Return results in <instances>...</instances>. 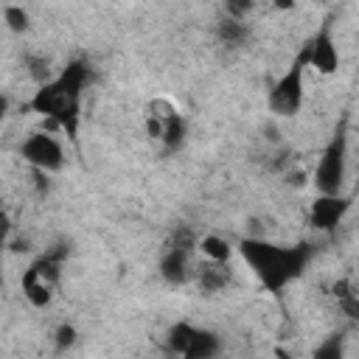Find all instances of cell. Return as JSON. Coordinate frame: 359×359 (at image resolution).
<instances>
[{
  "label": "cell",
  "mask_w": 359,
  "mask_h": 359,
  "mask_svg": "<svg viewBox=\"0 0 359 359\" xmlns=\"http://www.w3.org/2000/svg\"><path fill=\"white\" fill-rule=\"evenodd\" d=\"M185 135H188V126H185V118L180 112H168L165 115V126H163V137L160 143L165 146V151H180L182 143H185Z\"/></svg>",
  "instance_id": "12"
},
{
  "label": "cell",
  "mask_w": 359,
  "mask_h": 359,
  "mask_svg": "<svg viewBox=\"0 0 359 359\" xmlns=\"http://www.w3.org/2000/svg\"><path fill=\"white\" fill-rule=\"evenodd\" d=\"M348 210H351V199H348V196H342V194H320V196L311 202L309 219H311V227H314V230H320V233H334V230L342 224V219H345Z\"/></svg>",
  "instance_id": "7"
},
{
  "label": "cell",
  "mask_w": 359,
  "mask_h": 359,
  "mask_svg": "<svg viewBox=\"0 0 359 359\" xmlns=\"http://www.w3.org/2000/svg\"><path fill=\"white\" fill-rule=\"evenodd\" d=\"M3 17H6V25H8V31H14V34H25L28 31V25H31V17H28V11L22 8V6H6L3 8Z\"/></svg>",
  "instance_id": "16"
},
{
  "label": "cell",
  "mask_w": 359,
  "mask_h": 359,
  "mask_svg": "<svg viewBox=\"0 0 359 359\" xmlns=\"http://www.w3.org/2000/svg\"><path fill=\"white\" fill-rule=\"evenodd\" d=\"M191 250L188 247H180V244H168V250L163 252L160 258V275L163 280L168 283H185L191 278V261H188Z\"/></svg>",
  "instance_id": "9"
},
{
  "label": "cell",
  "mask_w": 359,
  "mask_h": 359,
  "mask_svg": "<svg viewBox=\"0 0 359 359\" xmlns=\"http://www.w3.org/2000/svg\"><path fill=\"white\" fill-rule=\"evenodd\" d=\"M306 53H309V67H314L317 73L323 76H331L337 73L339 67V53H337V45H334V36H331V28L323 25L314 36H309V42L303 45Z\"/></svg>",
  "instance_id": "8"
},
{
  "label": "cell",
  "mask_w": 359,
  "mask_h": 359,
  "mask_svg": "<svg viewBox=\"0 0 359 359\" xmlns=\"http://www.w3.org/2000/svg\"><path fill=\"white\" fill-rule=\"evenodd\" d=\"M196 247L202 250V255H205L208 261H230V258H233L230 241L222 238V236H213V233H210V236H202Z\"/></svg>",
  "instance_id": "14"
},
{
  "label": "cell",
  "mask_w": 359,
  "mask_h": 359,
  "mask_svg": "<svg viewBox=\"0 0 359 359\" xmlns=\"http://www.w3.org/2000/svg\"><path fill=\"white\" fill-rule=\"evenodd\" d=\"M224 8H227V17L244 20L255 8V0H224Z\"/></svg>",
  "instance_id": "18"
},
{
  "label": "cell",
  "mask_w": 359,
  "mask_h": 359,
  "mask_svg": "<svg viewBox=\"0 0 359 359\" xmlns=\"http://www.w3.org/2000/svg\"><path fill=\"white\" fill-rule=\"evenodd\" d=\"M238 252L269 292H280L286 283H292L306 269V264L311 258L309 244L280 247V244H272L264 238H244L238 244Z\"/></svg>",
  "instance_id": "1"
},
{
  "label": "cell",
  "mask_w": 359,
  "mask_h": 359,
  "mask_svg": "<svg viewBox=\"0 0 359 359\" xmlns=\"http://www.w3.org/2000/svg\"><path fill=\"white\" fill-rule=\"evenodd\" d=\"M31 112H39L45 118H50L56 126H62L70 137L79 135V112H81V98L65 93L53 79L48 84H39V90L34 93V98L25 104Z\"/></svg>",
  "instance_id": "2"
},
{
  "label": "cell",
  "mask_w": 359,
  "mask_h": 359,
  "mask_svg": "<svg viewBox=\"0 0 359 359\" xmlns=\"http://www.w3.org/2000/svg\"><path fill=\"white\" fill-rule=\"evenodd\" d=\"M168 351L188 359H210L219 353V337L191 323H177L168 331Z\"/></svg>",
  "instance_id": "5"
},
{
  "label": "cell",
  "mask_w": 359,
  "mask_h": 359,
  "mask_svg": "<svg viewBox=\"0 0 359 359\" xmlns=\"http://www.w3.org/2000/svg\"><path fill=\"white\" fill-rule=\"evenodd\" d=\"M342 182H345V132L339 129L317 160L314 188L320 194H339Z\"/></svg>",
  "instance_id": "4"
},
{
  "label": "cell",
  "mask_w": 359,
  "mask_h": 359,
  "mask_svg": "<svg viewBox=\"0 0 359 359\" xmlns=\"http://www.w3.org/2000/svg\"><path fill=\"white\" fill-rule=\"evenodd\" d=\"M286 182L294 185V188H303V185H306V174H303V171H294V174L289 171V174H286Z\"/></svg>",
  "instance_id": "21"
},
{
  "label": "cell",
  "mask_w": 359,
  "mask_h": 359,
  "mask_svg": "<svg viewBox=\"0 0 359 359\" xmlns=\"http://www.w3.org/2000/svg\"><path fill=\"white\" fill-rule=\"evenodd\" d=\"M73 342H76V328H73V325H67V323H65V325H59V328H56V348H59V351H65V348H70Z\"/></svg>",
  "instance_id": "20"
},
{
  "label": "cell",
  "mask_w": 359,
  "mask_h": 359,
  "mask_svg": "<svg viewBox=\"0 0 359 359\" xmlns=\"http://www.w3.org/2000/svg\"><path fill=\"white\" fill-rule=\"evenodd\" d=\"M233 280V269L227 266V261H208L196 269V283L202 292L213 294V292H222L227 283Z\"/></svg>",
  "instance_id": "11"
},
{
  "label": "cell",
  "mask_w": 359,
  "mask_h": 359,
  "mask_svg": "<svg viewBox=\"0 0 359 359\" xmlns=\"http://www.w3.org/2000/svg\"><path fill=\"white\" fill-rule=\"evenodd\" d=\"M53 286H56V283H50L34 264L22 272V294H25L28 303L36 306V309H45V306L53 300Z\"/></svg>",
  "instance_id": "10"
},
{
  "label": "cell",
  "mask_w": 359,
  "mask_h": 359,
  "mask_svg": "<svg viewBox=\"0 0 359 359\" xmlns=\"http://www.w3.org/2000/svg\"><path fill=\"white\" fill-rule=\"evenodd\" d=\"M25 70H28V76H31L36 84H48V81L53 79V76H50V65H48L45 56L28 53V56H25Z\"/></svg>",
  "instance_id": "17"
},
{
  "label": "cell",
  "mask_w": 359,
  "mask_h": 359,
  "mask_svg": "<svg viewBox=\"0 0 359 359\" xmlns=\"http://www.w3.org/2000/svg\"><path fill=\"white\" fill-rule=\"evenodd\" d=\"M342 353V345H339V337H331L325 345H320L317 351H314V356L317 359H337Z\"/></svg>",
  "instance_id": "19"
},
{
  "label": "cell",
  "mask_w": 359,
  "mask_h": 359,
  "mask_svg": "<svg viewBox=\"0 0 359 359\" xmlns=\"http://www.w3.org/2000/svg\"><path fill=\"white\" fill-rule=\"evenodd\" d=\"M309 67V53H306V48L297 53V59L292 62V67L272 84V90H269V109L275 112V115H283V118H289V115H297L300 112V107H303V70Z\"/></svg>",
  "instance_id": "3"
},
{
  "label": "cell",
  "mask_w": 359,
  "mask_h": 359,
  "mask_svg": "<svg viewBox=\"0 0 359 359\" xmlns=\"http://www.w3.org/2000/svg\"><path fill=\"white\" fill-rule=\"evenodd\" d=\"M20 157L31 165V168H42L48 174L62 171L65 165V149L62 143L48 135V132H31L22 143H20Z\"/></svg>",
  "instance_id": "6"
},
{
  "label": "cell",
  "mask_w": 359,
  "mask_h": 359,
  "mask_svg": "<svg viewBox=\"0 0 359 359\" xmlns=\"http://www.w3.org/2000/svg\"><path fill=\"white\" fill-rule=\"evenodd\" d=\"M331 292H334V297H337L342 314L351 317V320H359V292H353L351 280H345V278L337 280V283L331 286Z\"/></svg>",
  "instance_id": "13"
},
{
  "label": "cell",
  "mask_w": 359,
  "mask_h": 359,
  "mask_svg": "<svg viewBox=\"0 0 359 359\" xmlns=\"http://www.w3.org/2000/svg\"><path fill=\"white\" fill-rule=\"evenodd\" d=\"M216 36L230 45V48H238L244 39H247V25L244 20H236V17H224L219 25H216Z\"/></svg>",
  "instance_id": "15"
},
{
  "label": "cell",
  "mask_w": 359,
  "mask_h": 359,
  "mask_svg": "<svg viewBox=\"0 0 359 359\" xmlns=\"http://www.w3.org/2000/svg\"><path fill=\"white\" fill-rule=\"evenodd\" d=\"M272 6L280 11H289V8H294V0H272Z\"/></svg>",
  "instance_id": "22"
}]
</instances>
